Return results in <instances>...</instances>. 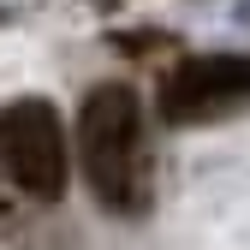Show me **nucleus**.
I'll list each match as a JSON object with an SVG mask.
<instances>
[{
	"label": "nucleus",
	"mask_w": 250,
	"mask_h": 250,
	"mask_svg": "<svg viewBox=\"0 0 250 250\" xmlns=\"http://www.w3.org/2000/svg\"><path fill=\"white\" fill-rule=\"evenodd\" d=\"M78 161L89 191L113 214H143L155 191L149 167V131H143V102L125 83H96L78 107Z\"/></svg>",
	"instance_id": "1"
},
{
	"label": "nucleus",
	"mask_w": 250,
	"mask_h": 250,
	"mask_svg": "<svg viewBox=\"0 0 250 250\" xmlns=\"http://www.w3.org/2000/svg\"><path fill=\"white\" fill-rule=\"evenodd\" d=\"M0 173L36 203L66 197V131H60L54 102L18 96L0 107Z\"/></svg>",
	"instance_id": "2"
},
{
	"label": "nucleus",
	"mask_w": 250,
	"mask_h": 250,
	"mask_svg": "<svg viewBox=\"0 0 250 250\" xmlns=\"http://www.w3.org/2000/svg\"><path fill=\"white\" fill-rule=\"evenodd\" d=\"M238 107H250V54H191L167 66L161 89H155V113L167 125L232 119Z\"/></svg>",
	"instance_id": "3"
}]
</instances>
